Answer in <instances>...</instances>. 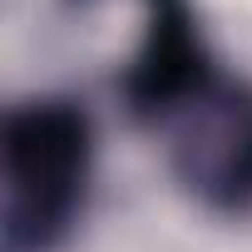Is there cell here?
<instances>
[{"label":"cell","instance_id":"6da1fadb","mask_svg":"<svg viewBox=\"0 0 252 252\" xmlns=\"http://www.w3.org/2000/svg\"><path fill=\"white\" fill-rule=\"evenodd\" d=\"M94 183V124L79 99L40 94L0 129V252H60Z\"/></svg>","mask_w":252,"mask_h":252},{"label":"cell","instance_id":"7a4b0ae2","mask_svg":"<svg viewBox=\"0 0 252 252\" xmlns=\"http://www.w3.org/2000/svg\"><path fill=\"white\" fill-rule=\"evenodd\" d=\"M154 134L168 173L222 218L252 213V84L213 60L198 79L134 119Z\"/></svg>","mask_w":252,"mask_h":252}]
</instances>
